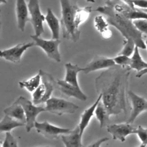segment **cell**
Masks as SVG:
<instances>
[{"mask_svg": "<svg viewBox=\"0 0 147 147\" xmlns=\"http://www.w3.org/2000/svg\"><path fill=\"white\" fill-rule=\"evenodd\" d=\"M131 68L114 65L95 78L96 92L102 94V101L110 115L127 113L126 92Z\"/></svg>", "mask_w": 147, "mask_h": 147, "instance_id": "cell-1", "label": "cell"}, {"mask_svg": "<svg viewBox=\"0 0 147 147\" xmlns=\"http://www.w3.org/2000/svg\"><path fill=\"white\" fill-rule=\"evenodd\" d=\"M95 11L106 16L109 25L114 26L125 39L133 40L139 48H146L142 39V33L136 27L133 20L117 11L110 3L108 2L104 6H98Z\"/></svg>", "mask_w": 147, "mask_h": 147, "instance_id": "cell-2", "label": "cell"}, {"mask_svg": "<svg viewBox=\"0 0 147 147\" xmlns=\"http://www.w3.org/2000/svg\"><path fill=\"white\" fill-rule=\"evenodd\" d=\"M61 17V28L63 38L76 42L80 31L76 25V18L79 9L78 0H60Z\"/></svg>", "mask_w": 147, "mask_h": 147, "instance_id": "cell-3", "label": "cell"}, {"mask_svg": "<svg viewBox=\"0 0 147 147\" xmlns=\"http://www.w3.org/2000/svg\"><path fill=\"white\" fill-rule=\"evenodd\" d=\"M41 76V83L32 92V102L34 105L45 103L49 99L54 90L57 89V82L51 74L40 69Z\"/></svg>", "mask_w": 147, "mask_h": 147, "instance_id": "cell-4", "label": "cell"}, {"mask_svg": "<svg viewBox=\"0 0 147 147\" xmlns=\"http://www.w3.org/2000/svg\"><path fill=\"white\" fill-rule=\"evenodd\" d=\"M79 109V106L74 103L64 99L51 96L45 102V111L57 115L64 114H74Z\"/></svg>", "mask_w": 147, "mask_h": 147, "instance_id": "cell-5", "label": "cell"}, {"mask_svg": "<svg viewBox=\"0 0 147 147\" xmlns=\"http://www.w3.org/2000/svg\"><path fill=\"white\" fill-rule=\"evenodd\" d=\"M16 101L21 105L24 110L26 119L25 129L27 132H29L34 127V123L36 121V119L37 115L40 113L45 111V107L37 106L32 101L22 96L18 97Z\"/></svg>", "mask_w": 147, "mask_h": 147, "instance_id": "cell-6", "label": "cell"}, {"mask_svg": "<svg viewBox=\"0 0 147 147\" xmlns=\"http://www.w3.org/2000/svg\"><path fill=\"white\" fill-rule=\"evenodd\" d=\"M30 37L34 42L35 45L41 48L49 59L57 62L61 61V55L59 50L60 44L59 39L45 40L35 34L31 35Z\"/></svg>", "mask_w": 147, "mask_h": 147, "instance_id": "cell-7", "label": "cell"}, {"mask_svg": "<svg viewBox=\"0 0 147 147\" xmlns=\"http://www.w3.org/2000/svg\"><path fill=\"white\" fill-rule=\"evenodd\" d=\"M28 8L29 11V21L34 31V34L40 36L44 32V21H45V16L41 13L39 0H29Z\"/></svg>", "mask_w": 147, "mask_h": 147, "instance_id": "cell-8", "label": "cell"}, {"mask_svg": "<svg viewBox=\"0 0 147 147\" xmlns=\"http://www.w3.org/2000/svg\"><path fill=\"white\" fill-rule=\"evenodd\" d=\"M34 127L38 133L51 140L58 139L60 136L68 134L72 130L70 129L63 128L53 125L47 121H45L42 122L36 121L34 123Z\"/></svg>", "mask_w": 147, "mask_h": 147, "instance_id": "cell-9", "label": "cell"}, {"mask_svg": "<svg viewBox=\"0 0 147 147\" xmlns=\"http://www.w3.org/2000/svg\"><path fill=\"white\" fill-rule=\"evenodd\" d=\"M33 46H35L34 41L18 44L8 49L2 50L0 56L7 61L18 64L21 61L22 55L25 51Z\"/></svg>", "mask_w": 147, "mask_h": 147, "instance_id": "cell-10", "label": "cell"}, {"mask_svg": "<svg viewBox=\"0 0 147 147\" xmlns=\"http://www.w3.org/2000/svg\"><path fill=\"white\" fill-rule=\"evenodd\" d=\"M137 127L133 123L127 122L115 123L107 125V130L110 133L113 140H118L121 142L126 140V137L131 134H135Z\"/></svg>", "mask_w": 147, "mask_h": 147, "instance_id": "cell-11", "label": "cell"}, {"mask_svg": "<svg viewBox=\"0 0 147 147\" xmlns=\"http://www.w3.org/2000/svg\"><path fill=\"white\" fill-rule=\"evenodd\" d=\"M127 95L131 104V110L126 122L133 123L137 117L141 113L147 111V100L137 95L132 91H129Z\"/></svg>", "mask_w": 147, "mask_h": 147, "instance_id": "cell-12", "label": "cell"}, {"mask_svg": "<svg viewBox=\"0 0 147 147\" xmlns=\"http://www.w3.org/2000/svg\"><path fill=\"white\" fill-rule=\"evenodd\" d=\"M115 65L113 58H109L105 56L96 55L92 60L82 68V72L87 74L91 72L98 71L102 69H107Z\"/></svg>", "mask_w": 147, "mask_h": 147, "instance_id": "cell-13", "label": "cell"}, {"mask_svg": "<svg viewBox=\"0 0 147 147\" xmlns=\"http://www.w3.org/2000/svg\"><path fill=\"white\" fill-rule=\"evenodd\" d=\"M57 89L59 90L63 94L68 97H73L82 101L85 102L87 96L81 90L80 87L74 86L64 80H57Z\"/></svg>", "mask_w": 147, "mask_h": 147, "instance_id": "cell-14", "label": "cell"}, {"mask_svg": "<svg viewBox=\"0 0 147 147\" xmlns=\"http://www.w3.org/2000/svg\"><path fill=\"white\" fill-rule=\"evenodd\" d=\"M16 13L18 28L24 32L26 22L30 20L28 5L25 0H16Z\"/></svg>", "mask_w": 147, "mask_h": 147, "instance_id": "cell-15", "label": "cell"}, {"mask_svg": "<svg viewBox=\"0 0 147 147\" xmlns=\"http://www.w3.org/2000/svg\"><path fill=\"white\" fill-rule=\"evenodd\" d=\"M82 135L78 126L68 134H62L61 140L66 147H82Z\"/></svg>", "mask_w": 147, "mask_h": 147, "instance_id": "cell-16", "label": "cell"}, {"mask_svg": "<svg viewBox=\"0 0 147 147\" xmlns=\"http://www.w3.org/2000/svg\"><path fill=\"white\" fill-rule=\"evenodd\" d=\"M102 99V94H99L98 97L97 98L95 102L89 107L87 108L84 110V111L82 113L80 116V122L78 125V126L80 129V134L83 136V134L86 129V128L88 126L91 119L95 115V110L98 105V103Z\"/></svg>", "mask_w": 147, "mask_h": 147, "instance_id": "cell-17", "label": "cell"}, {"mask_svg": "<svg viewBox=\"0 0 147 147\" xmlns=\"http://www.w3.org/2000/svg\"><path fill=\"white\" fill-rule=\"evenodd\" d=\"M45 21L52 33V38L59 39L60 21H59L50 8L47 9L45 15Z\"/></svg>", "mask_w": 147, "mask_h": 147, "instance_id": "cell-18", "label": "cell"}, {"mask_svg": "<svg viewBox=\"0 0 147 147\" xmlns=\"http://www.w3.org/2000/svg\"><path fill=\"white\" fill-rule=\"evenodd\" d=\"M65 75L64 80L67 82L79 87L78 80V73L82 71V68L78 66L77 64H73L71 63H67L65 64Z\"/></svg>", "mask_w": 147, "mask_h": 147, "instance_id": "cell-19", "label": "cell"}, {"mask_svg": "<svg viewBox=\"0 0 147 147\" xmlns=\"http://www.w3.org/2000/svg\"><path fill=\"white\" fill-rule=\"evenodd\" d=\"M5 114L19 121L26 123V119L24 110L20 103L15 101L11 105L3 110Z\"/></svg>", "mask_w": 147, "mask_h": 147, "instance_id": "cell-20", "label": "cell"}, {"mask_svg": "<svg viewBox=\"0 0 147 147\" xmlns=\"http://www.w3.org/2000/svg\"><path fill=\"white\" fill-rule=\"evenodd\" d=\"M109 24L108 23L106 17L102 15L96 16L94 18V26L96 29L105 38L111 37L112 33L109 28Z\"/></svg>", "mask_w": 147, "mask_h": 147, "instance_id": "cell-21", "label": "cell"}, {"mask_svg": "<svg viewBox=\"0 0 147 147\" xmlns=\"http://www.w3.org/2000/svg\"><path fill=\"white\" fill-rule=\"evenodd\" d=\"M95 115L99 122V126L102 128L107 125L110 121V114L101 100L98 103L95 110Z\"/></svg>", "mask_w": 147, "mask_h": 147, "instance_id": "cell-22", "label": "cell"}, {"mask_svg": "<svg viewBox=\"0 0 147 147\" xmlns=\"http://www.w3.org/2000/svg\"><path fill=\"white\" fill-rule=\"evenodd\" d=\"M25 125L26 123L5 114L0 122V132L10 131L13 129Z\"/></svg>", "mask_w": 147, "mask_h": 147, "instance_id": "cell-23", "label": "cell"}, {"mask_svg": "<svg viewBox=\"0 0 147 147\" xmlns=\"http://www.w3.org/2000/svg\"><path fill=\"white\" fill-rule=\"evenodd\" d=\"M41 76L40 72L33 77L18 82V85L21 88H25L30 92H33L41 84Z\"/></svg>", "mask_w": 147, "mask_h": 147, "instance_id": "cell-24", "label": "cell"}, {"mask_svg": "<svg viewBox=\"0 0 147 147\" xmlns=\"http://www.w3.org/2000/svg\"><path fill=\"white\" fill-rule=\"evenodd\" d=\"M129 67L131 69H134L137 72L147 68V63L142 60L139 52V48L137 46H136L134 51L131 57Z\"/></svg>", "mask_w": 147, "mask_h": 147, "instance_id": "cell-25", "label": "cell"}, {"mask_svg": "<svg viewBox=\"0 0 147 147\" xmlns=\"http://www.w3.org/2000/svg\"><path fill=\"white\" fill-rule=\"evenodd\" d=\"M136 46V44L133 40L125 39L123 44V47L118 54L123 55L130 57L131 55H133Z\"/></svg>", "mask_w": 147, "mask_h": 147, "instance_id": "cell-26", "label": "cell"}, {"mask_svg": "<svg viewBox=\"0 0 147 147\" xmlns=\"http://www.w3.org/2000/svg\"><path fill=\"white\" fill-rule=\"evenodd\" d=\"M1 147H18L17 140L10 133V131H6L5 138L3 142H1Z\"/></svg>", "mask_w": 147, "mask_h": 147, "instance_id": "cell-27", "label": "cell"}, {"mask_svg": "<svg viewBox=\"0 0 147 147\" xmlns=\"http://www.w3.org/2000/svg\"><path fill=\"white\" fill-rule=\"evenodd\" d=\"M135 134H137L141 144L140 145L141 147H145L147 145V128H144L139 125L136 130Z\"/></svg>", "mask_w": 147, "mask_h": 147, "instance_id": "cell-28", "label": "cell"}, {"mask_svg": "<svg viewBox=\"0 0 147 147\" xmlns=\"http://www.w3.org/2000/svg\"><path fill=\"white\" fill-rule=\"evenodd\" d=\"M113 59L115 64L121 66H129L131 61V57L123 55L118 54Z\"/></svg>", "mask_w": 147, "mask_h": 147, "instance_id": "cell-29", "label": "cell"}, {"mask_svg": "<svg viewBox=\"0 0 147 147\" xmlns=\"http://www.w3.org/2000/svg\"><path fill=\"white\" fill-rule=\"evenodd\" d=\"M133 24L137 29L141 33H144L147 35V20L137 19L133 20Z\"/></svg>", "mask_w": 147, "mask_h": 147, "instance_id": "cell-30", "label": "cell"}, {"mask_svg": "<svg viewBox=\"0 0 147 147\" xmlns=\"http://www.w3.org/2000/svg\"><path fill=\"white\" fill-rule=\"evenodd\" d=\"M134 6H137L143 9H147V0H133Z\"/></svg>", "mask_w": 147, "mask_h": 147, "instance_id": "cell-31", "label": "cell"}, {"mask_svg": "<svg viewBox=\"0 0 147 147\" xmlns=\"http://www.w3.org/2000/svg\"><path fill=\"white\" fill-rule=\"evenodd\" d=\"M109 140V138L107 137H103V138H100L98 140H96V141L94 142L92 144L91 143V144L88 145V146H93V147H100L101 144L107 141H108Z\"/></svg>", "mask_w": 147, "mask_h": 147, "instance_id": "cell-32", "label": "cell"}, {"mask_svg": "<svg viewBox=\"0 0 147 147\" xmlns=\"http://www.w3.org/2000/svg\"><path fill=\"white\" fill-rule=\"evenodd\" d=\"M146 74H147V68L146 69H143L142 71H140L139 72H137V74H136V76L137 78H141V76H142L144 75H145Z\"/></svg>", "mask_w": 147, "mask_h": 147, "instance_id": "cell-33", "label": "cell"}, {"mask_svg": "<svg viewBox=\"0 0 147 147\" xmlns=\"http://www.w3.org/2000/svg\"><path fill=\"white\" fill-rule=\"evenodd\" d=\"M87 2H91V3H94L95 2V0H86Z\"/></svg>", "mask_w": 147, "mask_h": 147, "instance_id": "cell-34", "label": "cell"}, {"mask_svg": "<svg viewBox=\"0 0 147 147\" xmlns=\"http://www.w3.org/2000/svg\"><path fill=\"white\" fill-rule=\"evenodd\" d=\"M103 1H105V3H107V2H110V1H111L112 0H103Z\"/></svg>", "mask_w": 147, "mask_h": 147, "instance_id": "cell-35", "label": "cell"}, {"mask_svg": "<svg viewBox=\"0 0 147 147\" xmlns=\"http://www.w3.org/2000/svg\"><path fill=\"white\" fill-rule=\"evenodd\" d=\"M6 3V0H1V3Z\"/></svg>", "mask_w": 147, "mask_h": 147, "instance_id": "cell-36", "label": "cell"}, {"mask_svg": "<svg viewBox=\"0 0 147 147\" xmlns=\"http://www.w3.org/2000/svg\"><path fill=\"white\" fill-rule=\"evenodd\" d=\"M145 45H146V48H147V39L145 41Z\"/></svg>", "mask_w": 147, "mask_h": 147, "instance_id": "cell-37", "label": "cell"}, {"mask_svg": "<svg viewBox=\"0 0 147 147\" xmlns=\"http://www.w3.org/2000/svg\"><path fill=\"white\" fill-rule=\"evenodd\" d=\"M142 10H143L144 11H146V12H147V9H142Z\"/></svg>", "mask_w": 147, "mask_h": 147, "instance_id": "cell-38", "label": "cell"}]
</instances>
